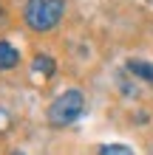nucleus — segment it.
Listing matches in <instances>:
<instances>
[{
	"instance_id": "nucleus-1",
	"label": "nucleus",
	"mask_w": 153,
	"mask_h": 155,
	"mask_svg": "<svg viewBox=\"0 0 153 155\" xmlns=\"http://www.w3.org/2000/svg\"><path fill=\"white\" fill-rule=\"evenodd\" d=\"M65 14V0H29L23 8V20L31 31H51Z\"/></svg>"
},
{
	"instance_id": "nucleus-2",
	"label": "nucleus",
	"mask_w": 153,
	"mask_h": 155,
	"mask_svg": "<svg viewBox=\"0 0 153 155\" xmlns=\"http://www.w3.org/2000/svg\"><path fill=\"white\" fill-rule=\"evenodd\" d=\"M85 110V96L79 90H65L48 104V124L51 127H68L74 124Z\"/></svg>"
},
{
	"instance_id": "nucleus-3",
	"label": "nucleus",
	"mask_w": 153,
	"mask_h": 155,
	"mask_svg": "<svg viewBox=\"0 0 153 155\" xmlns=\"http://www.w3.org/2000/svg\"><path fill=\"white\" fill-rule=\"evenodd\" d=\"M17 62H20V54H17V48L12 42L0 40V71H12Z\"/></svg>"
},
{
	"instance_id": "nucleus-4",
	"label": "nucleus",
	"mask_w": 153,
	"mask_h": 155,
	"mask_svg": "<svg viewBox=\"0 0 153 155\" xmlns=\"http://www.w3.org/2000/svg\"><path fill=\"white\" fill-rule=\"evenodd\" d=\"M128 71L133 76H142L145 82H153V65L150 62H139V59H130L128 62Z\"/></svg>"
},
{
	"instance_id": "nucleus-5",
	"label": "nucleus",
	"mask_w": 153,
	"mask_h": 155,
	"mask_svg": "<svg viewBox=\"0 0 153 155\" xmlns=\"http://www.w3.org/2000/svg\"><path fill=\"white\" fill-rule=\"evenodd\" d=\"M31 68H34V74H43V76H54V68H57V62H54L51 57H34L31 62Z\"/></svg>"
},
{
	"instance_id": "nucleus-6",
	"label": "nucleus",
	"mask_w": 153,
	"mask_h": 155,
	"mask_svg": "<svg viewBox=\"0 0 153 155\" xmlns=\"http://www.w3.org/2000/svg\"><path fill=\"white\" fill-rule=\"evenodd\" d=\"M99 155H133V150L125 147V144H108L99 150Z\"/></svg>"
}]
</instances>
